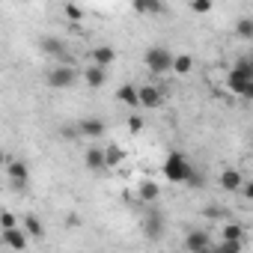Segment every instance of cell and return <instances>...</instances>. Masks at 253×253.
<instances>
[{"label": "cell", "instance_id": "6da1fadb", "mask_svg": "<svg viewBox=\"0 0 253 253\" xmlns=\"http://www.w3.org/2000/svg\"><path fill=\"white\" fill-rule=\"evenodd\" d=\"M164 176H167V182H173V185H188V179H191V173L197 170L191 161H188V155H182V152H170L167 158H164Z\"/></svg>", "mask_w": 253, "mask_h": 253}, {"label": "cell", "instance_id": "7a4b0ae2", "mask_svg": "<svg viewBox=\"0 0 253 253\" xmlns=\"http://www.w3.org/2000/svg\"><path fill=\"white\" fill-rule=\"evenodd\" d=\"M143 63L152 75H167L173 72V63H176V54L167 48V45H152L146 54H143Z\"/></svg>", "mask_w": 253, "mask_h": 253}, {"label": "cell", "instance_id": "3957f363", "mask_svg": "<svg viewBox=\"0 0 253 253\" xmlns=\"http://www.w3.org/2000/svg\"><path fill=\"white\" fill-rule=\"evenodd\" d=\"M78 78H84V72L78 66H54L45 81H48L51 89H72L78 84Z\"/></svg>", "mask_w": 253, "mask_h": 253}, {"label": "cell", "instance_id": "277c9868", "mask_svg": "<svg viewBox=\"0 0 253 253\" xmlns=\"http://www.w3.org/2000/svg\"><path fill=\"white\" fill-rule=\"evenodd\" d=\"M164 229H167V217H164V211H158V209H152V211H146L143 214V235H146V241H161L164 238Z\"/></svg>", "mask_w": 253, "mask_h": 253}, {"label": "cell", "instance_id": "5b68a950", "mask_svg": "<svg viewBox=\"0 0 253 253\" xmlns=\"http://www.w3.org/2000/svg\"><path fill=\"white\" fill-rule=\"evenodd\" d=\"M167 101V86H155V84H143L140 86V107L146 110H158Z\"/></svg>", "mask_w": 253, "mask_h": 253}, {"label": "cell", "instance_id": "8992f818", "mask_svg": "<svg viewBox=\"0 0 253 253\" xmlns=\"http://www.w3.org/2000/svg\"><path fill=\"white\" fill-rule=\"evenodd\" d=\"M217 185H220L223 191H229V194H241V188H244V176H241V170L226 167V170H220Z\"/></svg>", "mask_w": 253, "mask_h": 253}, {"label": "cell", "instance_id": "52a82bcc", "mask_svg": "<svg viewBox=\"0 0 253 253\" xmlns=\"http://www.w3.org/2000/svg\"><path fill=\"white\" fill-rule=\"evenodd\" d=\"M211 247V235L206 232V229H191L188 235H185V250L188 253H203V250H209Z\"/></svg>", "mask_w": 253, "mask_h": 253}, {"label": "cell", "instance_id": "ba28073f", "mask_svg": "<svg viewBox=\"0 0 253 253\" xmlns=\"http://www.w3.org/2000/svg\"><path fill=\"white\" fill-rule=\"evenodd\" d=\"M78 131H81V137H86V140H98V137L104 134V122H101L98 116H84V119H78Z\"/></svg>", "mask_w": 253, "mask_h": 253}, {"label": "cell", "instance_id": "9c48e42d", "mask_svg": "<svg viewBox=\"0 0 253 253\" xmlns=\"http://www.w3.org/2000/svg\"><path fill=\"white\" fill-rule=\"evenodd\" d=\"M27 229L24 226H15V229H3L0 232V241H3L6 247H12V250H27Z\"/></svg>", "mask_w": 253, "mask_h": 253}, {"label": "cell", "instance_id": "30bf717a", "mask_svg": "<svg viewBox=\"0 0 253 253\" xmlns=\"http://www.w3.org/2000/svg\"><path fill=\"white\" fill-rule=\"evenodd\" d=\"M84 164H86V170H92V173H104V170H107L104 146H89V149L84 152Z\"/></svg>", "mask_w": 253, "mask_h": 253}, {"label": "cell", "instance_id": "8fae6325", "mask_svg": "<svg viewBox=\"0 0 253 253\" xmlns=\"http://www.w3.org/2000/svg\"><path fill=\"white\" fill-rule=\"evenodd\" d=\"M116 101L125 104V107H140V86H131V84H122L116 89Z\"/></svg>", "mask_w": 253, "mask_h": 253}, {"label": "cell", "instance_id": "7c38bea8", "mask_svg": "<svg viewBox=\"0 0 253 253\" xmlns=\"http://www.w3.org/2000/svg\"><path fill=\"white\" fill-rule=\"evenodd\" d=\"M89 60H92V66H101V69H107V66L116 60V51H113L110 45H95V48L89 51Z\"/></svg>", "mask_w": 253, "mask_h": 253}, {"label": "cell", "instance_id": "4fadbf2b", "mask_svg": "<svg viewBox=\"0 0 253 253\" xmlns=\"http://www.w3.org/2000/svg\"><path fill=\"white\" fill-rule=\"evenodd\" d=\"M42 51H45L48 57H54V60H60V57H66V54H69L66 42H63V39H57V36H48V39H42Z\"/></svg>", "mask_w": 253, "mask_h": 253}, {"label": "cell", "instance_id": "5bb4252c", "mask_svg": "<svg viewBox=\"0 0 253 253\" xmlns=\"http://www.w3.org/2000/svg\"><path fill=\"white\" fill-rule=\"evenodd\" d=\"M229 78H235V81H253V63H250V57H238L235 66H232V72H229Z\"/></svg>", "mask_w": 253, "mask_h": 253}, {"label": "cell", "instance_id": "9a60e30c", "mask_svg": "<svg viewBox=\"0 0 253 253\" xmlns=\"http://www.w3.org/2000/svg\"><path fill=\"white\" fill-rule=\"evenodd\" d=\"M226 86H229L232 95L253 101V81H235V78H226Z\"/></svg>", "mask_w": 253, "mask_h": 253}, {"label": "cell", "instance_id": "2e32d148", "mask_svg": "<svg viewBox=\"0 0 253 253\" xmlns=\"http://www.w3.org/2000/svg\"><path fill=\"white\" fill-rule=\"evenodd\" d=\"M84 81H86V86L98 89V86L107 81V69H101V66H86V69H84Z\"/></svg>", "mask_w": 253, "mask_h": 253}, {"label": "cell", "instance_id": "e0dca14e", "mask_svg": "<svg viewBox=\"0 0 253 253\" xmlns=\"http://www.w3.org/2000/svg\"><path fill=\"white\" fill-rule=\"evenodd\" d=\"M6 176H9L12 182H30V167H27L24 161H9V164H6Z\"/></svg>", "mask_w": 253, "mask_h": 253}, {"label": "cell", "instance_id": "ac0fdd59", "mask_svg": "<svg viewBox=\"0 0 253 253\" xmlns=\"http://www.w3.org/2000/svg\"><path fill=\"white\" fill-rule=\"evenodd\" d=\"M104 158H107V170H113V167H119L125 161V149L119 143H107L104 146Z\"/></svg>", "mask_w": 253, "mask_h": 253}, {"label": "cell", "instance_id": "d6986e66", "mask_svg": "<svg viewBox=\"0 0 253 253\" xmlns=\"http://www.w3.org/2000/svg\"><path fill=\"white\" fill-rule=\"evenodd\" d=\"M158 194H161V188H158V182H152V179L140 182V188H137V197H140L143 203H155Z\"/></svg>", "mask_w": 253, "mask_h": 253}, {"label": "cell", "instance_id": "ffe728a7", "mask_svg": "<svg viewBox=\"0 0 253 253\" xmlns=\"http://www.w3.org/2000/svg\"><path fill=\"white\" fill-rule=\"evenodd\" d=\"M191 69H194V57H191V54H176L173 75H179V78H188V75H191Z\"/></svg>", "mask_w": 253, "mask_h": 253}, {"label": "cell", "instance_id": "44dd1931", "mask_svg": "<svg viewBox=\"0 0 253 253\" xmlns=\"http://www.w3.org/2000/svg\"><path fill=\"white\" fill-rule=\"evenodd\" d=\"M134 12H140V15H158V12H164V3H158V0H134Z\"/></svg>", "mask_w": 253, "mask_h": 253}, {"label": "cell", "instance_id": "7402d4cb", "mask_svg": "<svg viewBox=\"0 0 253 253\" xmlns=\"http://www.w3.org/2000/svg\"><path fill=\"white\" fill-rule=\"evenodd\" d=\"M24 229H27L30 238H42L45 235V226H42V220L36 214H24Z\"/></svg>", "mask_w": 253, "mask_h": 253}, {"label": "cell", "instance_id": "603a6c76", "mask_svg": "<svg viewBox=\"0 0 253 253\" xmlns=\"http://www.w3.org/2000/svg\"><path fill=\"white\" fill-rule=\"evenodd\" d=\"M235 36L250 42V39H253V18H238V21H235Z\"/></svg>", "mask_w": 253, "mask_h": 253}, {"label": "cell", "instance_id": "cb8c5ba5", "mask_svg": "<svg viewBox=\"0 0 253 253\" xmlns=\"http://www.w3.org/2000/svg\"><path fill=\"white\" fill-rule=\"evenodd\" d=\"M244 238V226L241 223H226L223 226V241H241Z\"/></svg>", "mask_w": 253, "mask_h": 253}, {"label": "cell", "instance_id": "d4e9b609", "mask_svg": "<svg viewBox=\"0 0 253 253\" xmlns=\"http://www.w3.org/2000/svg\"><path fill=\"white\" fill-rule=\"evenodd\" d=\"M209 253H241V241H220V244H211Z\"/></svg>", "mask_w": 253, "mask_h": 253}, {"label": "cell", "instance_id": "484cf974", "mask_svg": "<svg viewBox=\"0 0 253 253\" xmlns=\"http://www.w3.org/2000/svg\"><path fill=\"white\" fill-rule=\"evenodd\" d=\"M211 9H214L211 0H191V12H197V15H209Z\"/></svg>", "mask_w": 253, "mask_h": 253}, {"label": "cell", "instance_id": "4316f807", "mask_svg": "<svg viewBox=\"0 0 253 253\" xmlns=\"http://www.w3.org/2000/svg\"><path fill=\"white\" fill-rule=\"evenodd\" d=\"M143 128H146V122H143V116L131 113V116H128V131H131V134H143Z\"/></svg>", "mask_w": 253, "mask_h": 253}, {"label": "cell", "instance_id": "83f0119b", "mask_svg": "<svg viewBox=\"0 0 253 253\" xmlns=\"http://www.w3.org/2000/svg\"><path fill=\"white\" fill-rule=\"evenodd\" d=\"M15 226H18V220H15L12 211H3V214H0V232H3V229H15Z\"/></svg>", "mask_w": 253, "mask_h": 253}, {"label": "cell", "instance_id": "f1b7e54d", "mask_svg": "<svg viewBox=\"0 0 253 253\" xmlns=\"http://www.w3.org/2000/svg\"><path fill=\"white\" fill-rule=\"evenodd\" d=\"M63 12H66V18H69V21H81V18H84V9H81V6H75V3H69Z\"/></svg>", "mask_w": 253, "mask_h": 253}, {"label": "cell", "instance_id": "f546056e", "mask_svg": "<svg viewBox=\"0 0 253 253\" xmlns=\"http://www.w3.org/2000/svg\"><path fill=\"white\" fill-rule=\"evenodd\" d=\"M188 185H191V188H203V185H206V179H203V173H200V167H197V170L191 173V179H188Z\"/></svg>", "mask_w": 253, "mask_h": 253}, {"label": "cell", "instance_id": "4dcf8cb0", "mask_svg": "<svg viewBox=\"0 0 253 253\" xmlns=\"http://www.w3.org/2000/svg\"><path fill=\"white\" fill-rule=\"evenodd\" d=\"M220 214H223L220 206H206V209H203V217H220Z\"/></svg>", "mask_w": 253, "mask_h": 253}, {"label": "cell", "instance_id": "1f68e13d", "mask_svg": "<svg viewBox=\"0 0 253 253\" xmlns=\"http://www.w3.org/2000/svg\"><path fill=\"white\" fill-rule=\"evenodd\" d=\"M241 197L253 203V182H244V188H241Z\"/></svg>", "mask_w": 253, "mask_h": 253}, {"label": "cell", "instance_id": "d6a6232c", "mask_svg": "<svg viewBox=\"0 0 253 253\" xmlns=\"http://www.w3.org/2000/svg\"><path fill=\"white\" fill-rule=\"evenodd\" d=\"M9 185H12V191H18V194H24V191L30 188V182H12V179H9Z\"/></svg>", "mask_w": 253, "mask_h": 253}, {"label": "cell", "instance_id": "836d02e7", "mask_svg": "<svg viewBox=\"0 0 253 253\" xmlns=\"http://www.w3.org/2000/svg\"><path fill=\"white\" fill-rule=\"evenodd\" d=\"M78 223H81V217H78V214H69V217H66V226H78Z\"/></svg>", "mask_w": 253, "mask_h": 253}, {"label": "cell", "instance_id": "e575fe53", "mask_svg": "<svg viewBox=\"0 0 253 253\" xmlns=\"http://www.w3.org/2000/svg\"><path fill=\"white\" fill-rule=\"evenodd\" d=\"M250 63H253V54H250Z\"/></svg>", "mask_w": 253, "mask_h": 253}, {"label": "cell", "instance_id": "d590c367", "mask_svg": "<svg viewBox=\"0 0 253 253\" xmlns=\"http://www.w3.org/2000/svg\"><path fill=\"white\" fill-rule=\"evenodd\" d=\"M203 253H209V250H203Z\"/></svg>", "mask_w": 253, "mask_h": 253}]
</instances>
